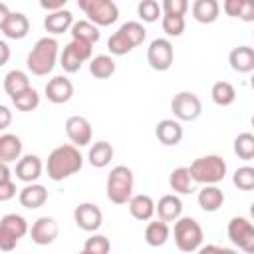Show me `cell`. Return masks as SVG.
Here are the masks:
<instances>
[{"instance_id": "obj_20", "label": "cell", "mask_w": 254, "mask_h": 254, "mask_svg": "<svg viewBox=\"0 0 254 254\" xmlns=\"http://www.w3.org/2000/svg\"><path fill=\"white\" fill-rule=\"evenodd\" d=\"M129 206V212L135 220H141V222H147L153 218L155 214V200L149 196V194H133L127 202Z\"/></svg>"}, {"instance_id": "obj_2", "label": "cell", "mask_w": 254, "mask_h": 254, "mask_svg": "<svg viewBox=\"0 0 254 254\" xmlns=\"http://www.w3.org/2000/svg\"><path fill=\"white\" fill-rule=\"evenodd\" d=\"M58 52H60V44L56 38L52 36H44L40 38L34 48L30 50L28 58H26V65L34 75H48L52 73L56 62H58Z\"/></svg>"}, {"instance_id": "obj_5", "label": "cell", "mask_w": 254, "mask_h": 254, "mask_svg": "<svg viewBox=\"0 0 254 254\" xmlns=\"http://www.w3.org/2000/svg\"><path fill=\"white\" fill-rule=\"evenodd\" d=\"M175 244L181 252H196L202 246V226L192 216H181L175 220Z\"/></svg>"}, {"instance_id": "obj_46", "label": "cell", "mask_w": 254, "mask_h": 254, "mask_svg": "<svg viewBox=\"0 0 254 254\" xmlns=\"http://www.w3.org/2000/svg\"><path fill=\"white\" fill-rule=\"evenodd\" d=\"M65 4H67V0H40V6L44 10H48V14L58 12V10H64Z\"/></svg>"}, {"instance_id": "obj_12", "label": "cell", "mask_w": 254, "mask_h": 254, "mask_svg": "<svg viewBox=\"0 0 254 254\" xmlns=\"http://www.w3.org/2000/svg\"><path fill=\"white\" fill-rule=\"evenodd\" d=\"M73 222L85 232H95L103 224V212L93 202H81L73 210Z\"/></svg>"}, {"instance_id": "obj_32", "label": "cell", "mask_w": 254, "mask_h": 254, "mask_svg": "<svg viewBox=\"0 0 254 254\" xmlns=\"http://www.w3.org/2000/svg\"><path fill=\"white\" fill-rule=\"evenodd\" d=\"M169 187L177 192V194H189L190 187H192V179L189 173V167H177L171 171L169 175Z\"/></svg>"}, {"instance_id": "obj_30", "label": "cell", "mask_w": 254, "mask_h": 254, "mask_svg": "<svg viewBox=\"0 0 254 254\" xmlns=\"http://www.w3.org/2000/svg\"><path fill=\"white\" fill-rule=\"evenodd\" d=\"M89 73L95 79H107L115 73V60L107 54H97L89 60Z\"/></svg>"}, {"instance_id": "obj_39", "label": "cell", "mask_w": 254, "mask_h": 254, "mask_svg": "<svg viewBox=\"0 0 254 254\" xmlns=\"http://www.w3.org/2000/svg\"><path fill=\"white\" fill-rule=\"evenodd\" d=\"M109 250H111V242L103 234H91L83 244V252L87 254H109Z\"/></svg>"}, {"instance_id": "obj_43", "label": "cell", "mask_w": 254, "mask_h": 254, "mask_svg": "<svg viewBox=\"0 0 254 254\" xmlns=\"http://www.w3.org/2000/svg\"><path fill=\"white\" fill-rule=\"evenodd\" d=\"M77 56H79V60L81 62H89L91 58H93V46L91 44H85V42H77V40H71L69 44H67Z\"/></svg>"}, {"instance_id": "obj_25", "label": "cell", "mask_w": 254, "mask_h": 254, "mask_svg": "<svg viewBox=\"0 0 254 254\" xmlns=\"http://www.w3.org/2000/svg\"><path fill=\"white\" fill-rule=\"evenodd\" d=\"M71 24H73V14H71L67 8L58 10V12H52V14H48V16L44 18V28H46L50 34H54V36L67 32V30L71 28Z\"/></svg>"}, {"instance_id": "obj_10", "label": "cell", "mask_w": 254, "mask_h": 254, "mask_svg": "<svg viewBox=\"0 0 254 254\" xmlns=\"http://www.w3.org/2000/svg\"><path fill=\"white\" fill-rule=\"evenodd\" d=\"M175 62V48L169 38H155L147 48V64L155 71L171 69Z\"/></svg>"}, {"instance_id": "obj_53", "label": "cell", "mask_w": 254, "mask_h": 254, "mask_svg": "<svg viewBox=\"0 0 254 254\" xmlns=\"http://www.w3.org/2000/svg\"><path fill=\"white\" fill-rule=\"evenodd\" d=\"M218 254H238V252L232 248H226V246H218Z\"/></svg>"}, {"instance_id": "obj_4", "label": "cell", "mask_w": 254, "mask_h": 254, "mask_svg": "<svg viewBox=\"0 0 254 254\" xmlns=\"http://www.w3.org/2000/svg\"><path fill=\"white\" fill-rule=\"evenodd\" d=\"M133 185H135V177L127 165L113 167L111 173L107 175V183H105L107 198L113 204H127L129 198L133 196Z\"/></svg>"}, {"instance_id": "obj_9", "label": "cell", "mask_w": 254, "mask_h": 254, "mask_svg": "<svg viewBox=\"0 0 254 254\" xmlns=\"http://www.w3.org/2000/svg\"><path fill=\"white\" fill-rule=\"evenodd\" d=\"M228 238L246 254H254V226L246 216H232L226 226Z\"/></svg>"}, {"instance_id": "obj_38", "label": "cell", "mask_w": 254, "mask_h": 254, "mask_svg": "<svg viewBox=\"0 0 254 254\" xmlns=\"http://www.w3.org/2000/svg\"><path fill=\"white\" fill-rule=\"evenodd\" d=\"M232 183L240 190H252L254 189V167H250V165L238 167L232 175Z\"/></svg>"}, {"instance_id": "obj_29", "label": "cell", "mask_w": 254, "mask_h": 254, "mask_svg": "<svg viewBox=\"0 0 254 254\" xmlns=\"http://www.w3.org/2000/svg\"><path fill=\"white\" fill-rule=\"evenodd\" d=\"M169 236H171V228L163 220H153L145 226V242L153 248L163 246L169 240Z\"/></svg>"}, {"instance_id": "obj_42", "label": "cell", "mask_w": 254, "mask_h": 254, "mask_svg": "<svg viewBox=\"0 0 254 254\" xmlns=\"http://www.w3.org/2000/svg\"><path fill=\"white\" fill-rule=\"evenodd\" d=\"M189 10V2L187 0H163L161 2V12L169 14V16H183Z\"/></svg>"}, {"instance_id": "obj_49", "label": "cell", "mask_w": 254, "mask_h": 254, "mask_svg": "<svg viewBox=\"0 0 254 254\" xmlns=\"http://www.w3.org/2000/svg\"><path fill=\"white\" fill-rule=\"evenodd\" d=\"M8 60H10V46L4 40H0V67L6 65Z\"/></svg>"}, {"instance_id": "obj_19", "label": "cell", "mask_w": 254, "mask_h": 254, "mask_svg": "<svg viewBox=\"0 0 254 254\" xmlns=\"http://www.w3.org/2000/svg\"><path fill=\"white\" fill-rule=\"evenodd\" d=\"M2 32L8 40H24L30 32V20L22 12H10L8 20L2 26Z\"/></svg>"}, {"instance_id": "obj_22", "label": "cell", "mask_w": 254, "mask_h": 254, "mask_svg": "<svg viewBox=\"0 0 254 254\" xmlns=\"http://www.w3.org/2000/svg\"><path fill=\"white\" fill-rule=\"evenodd\" d=\"M198 206L204 210V212H216L222 204H224V192L216 187V185H204L200 190H198Z\"/></svg>"}, {"instance_id": "obj_13", "label": "cell", "mask_w": 254, "mask_h": 254, "mask_svg": "<svg viewBox=\"0 0 254 254\" xmlns=\"http://www.w3.org/2000/svg\"><path fill=\"white\" fill-rule=\"evenodd\" d=\"M28 232H30V238H32L34 244H38V246H48V244H52V242L58 238L60 226H58L56 218H52V216H40V218L32 224V228H30Z\"/></svg>"}, {"instance_id": "obj_24", "label": "cell", "mask_w": 254, "mask_h": 254, "mask_svg": "<svg viewBox=\"0 0 254 254\" xmlns=\"http://www.w3.org/2000/svg\"><path fill=\"white\" fill-rule=\"evenodd\" d=\"M192 18L200 24H212L216 22L218 14H220V4L216 0H194L192 6Z\"/></svg>"}, {"instance_id": "obj_28", "label": "cell", "mask_w": 254, "mask_h": 254, "mask_svg": "<svg viewBox=\"0 0 254 254\" xmlns=\"http://www.w3.org/2000/svg\"><path fill=\"white\" fill-rule=\"evenodd\" d=\"M111 159H113V147H111V143H107V141H97V143H93V145L89 147L87 161H89L91 167L103 169V167H107V165L111 163Z\"/></svg>"}, {"instance_id": "obj_15", "label": "cell", "mask_w": 254, "mask_h": 254, "mask_svg": "<svg viewBox=\"0 0 254 254\" xmlns=\"http://www.w3.org/2000/svg\"><path fill=\"white\" fill-rule=\"evenodd\" d=\"M155 137L165 147H175L183 139V125L177 119H161L155 125Z\"/></svg>"}, {"instance_id": "obj_44", "label": "cell", "mask_w": 254, "mask_h": 254, "mask_svg": "<svg viewBox=\"0 0 254 254\" xmlns=\"http://www.w3.org/2000/svg\"><path fill=\"white\" fill-rule=\"evenodd\" d=\"M14 196H16V185H14V181L12 179L10 181H2L0 183V202H8Z\"/></svg>"}, {"instance_id": "obj_26", "label": "cell", "mask_w": 254, "mask_h": 254, "mask_svg": "<svg viewBox=\"0 0 254 254\" xmlns=\"http://www.w3.org/2000/svg\"><path fill=\"white\" fill-rule=\"evenodd\" d=\"M69 34H71V40H77V42H85V44H97L101 34H99V28L95 24H91L89 20H73L71 28H69Z\"/></svg>"}, {"instance_id": "obj_7", "label": "cell", "mask_w": 254, "mask_h": 254, "mask_svg": "<svg viewBox=\"0 0 254 254\" xmlns=\"http://www.w3.org/2000/svg\"><path fill=\"white\" fill-rule=\"evenodd\" d=\"M79 10L85 12L87 20L91 24L99 26H111L119 18V8L113 0H77Z\"/></svg>"}, {"instance_id": "obj_1", "label": "cell", "mask_w": 254, "mask_h": 254, "mask_svg": "<svg viewBox=\"0 0 254 254\" xmlns=\"http://www.w3.org/2000/svg\"><path fill=\"white\" fill-rule=\"evenodd\" d=\"M83 167V157L79 153L77 147H73L71 143L67 145H58L50 155H48V177L56 183L75 175L79 169Z\"/></svg>"}, {"instance_id": "obj_18", "label": "cell", "mask_w": 254, "mask_h": 254, "mask_svg": "<svg viewBox=\"0 0 254 254\" xmlns=\"http://www.w3.org/2000/svg\"><path fill=\"white\" fill-rule=\"evenodd\" d=\"M155 214L163 222H173L183 214V200L177 194H165L155 202Z\"/></svg>"}, {"instance_id": "obj_16", "label": "cell", "mask_w": 254, "mask_h": 254, "mask_svg": "<svg viewBox=\"0 0 254 254\" xmlns=\"http://www.w3.org/2000/svg\"><path fill=\"white\" fill-rule=\"evenodd\" d=\"M42 169H44V165H42V159L38 155H24L16 163V177L22 183L30 185V183H36L40 179Z\"/></svg>"}, {"instance_id": "obj_47", "label": "cell", "mask_w": 254, "mask_h": 254, "mask_svg": "<svg viewBox=\"0 0 254 254\" xmlns=\"http://www.w3.org/2000/svg\"><path fill=\"white\" fill-rule=\"evenodd\" d=\"M240 20H244V22H252L254 20V2H250V0H244L242 2V10H240V16H238Z\"/></svg>"}, {"instance_id": "obj_45", "label": "cell", "mask_w": 254, "mask_h": 254, "mask_svg": "<svg viewBox=\"0 0 254 254\" xmlns=\"http://www.w3.org/2000/svg\"><path fill=\"white\" fill-rule=\"evenodd\" d=\"M242 2L244 0H224L222 2V10L226 12V16L238 18L240 16V10H242Z\"/></svg>"}, {"instance_id": "obj_8", "label": "cell", "mask_w": 254, "mask_h": 254, "mask_svg": "<svg viewBox=\"0 0 254 254\" xmlns=\"http://www.w3.org/2000/svg\"><path fill=\"white\" fill-rule=\"evenodd\" d=\"M171 111L179 123L181 121H194L202 113V101L192 91H179L171 99Z\"/></svg>"}, {"instance_id": "obj_37", "label": "cell", "mask_w": 254, "mask_h": 254, "mask_svg": "<svg viewBox=\"0 0 254 254\" xmlns=\"http://www.w3.org/2000/svg\"><path fill=\"white\" fill-rule=\"evenodd\" d=\"M161 28L169 38H179L185 32V18L183 16H169L163 14L161 16Z\"/></svg>"}, {"instance_id": "obj_14", "label": "cell", "mask_w": 254, "mask_h": 254, "mask_svg": "<svg viewBox=\"0 0 254 254\" xmlns=\"http://www.w3.org/2000/svg\"><path fill=\"white\" fill-rule=\"evenodd\" d=\"M44 91H46L48 101H52L56 105H62V103H67L71 99V95H73V83L65 75H56V77H52L46 83V89Z\"/></svg>"}, {"instance_id": "obj_11", "label": "cell", "mask_w": 254, "mask_h": 254, "mask_svg": "<svg viewBox=\"0 0 254 254\" xmlns=\"http://www.w3.org/2000/svg\"><path fill=\"white\" fill-rule=\"evenodd\" d=\"M65 133H67L71 145L77 147V149L89 145L91 139H93L91 123H89L85 117H81V115H71V117H67V121H65Z\"/></svg>"}, {"instance_id": "obj_36", "label": "cell", "mask_w": 254, "mask_h": 254, "mask_svg": "<svg viewBox=\"0 0 254 254\" xmlns=\"http://www.w3.org/2000/svg\"><path fill=\"white\" fill-rule=\"evenodd\" d=\"M137 14H139V18H141L143 22H147V24H153V22H157V20L163 16L161 4H159L157 0H141V2L137 4Z\"/></svg>"}, {"instance_id": "obj_35", "label": "cell", "mask_w": 254, "mask_h": 254, "mask_svg": "<svg viewBox=\"0 0 254 254\" xmlns=\"http://www.w3.org/2000/svg\"><path fill=\"white\" fill-rule=\"evenodd\" d=\"M12 103L18 111H34L40 105V93L34 87H28L24 93L12 97Z\"/></svg>"}, {"instance_id": "obj_41", "label": "cell", "mask_w": 254, "mask_h": 254, "mask_svg": "<svg viewBox=\"0 0 254 254\" xmlns=\"http://www.w3.org/2000/svg\"><path fill=\"white\" fill-rule=\"evenodd\" d=\"M81 64L83 62L79 60V56L69 46H65L64 52H62V56H60V65L64 67V71L65 73H75V71L81 69Z\"/></svg>"}, {"instance_id": "obj_48", "label": "cell", "mask_w": 254, "mask_h": 254, "mask_svg": "<svg viewBox=\"0 0 254 254\" xmlns=\"http://www.w3.org/2000/svg\"><path fill=\"white\" fill-rule=\"evenodd\" d=\"M12 123V111L6 105H0V131H6Z\"/></svg>"}, {"instance_id": "obj_50", "label": "cell", "mask_w": 254, "mask_h": 254, "mask_svg": "<svg viewBox=\"0 0 254 254\" xmlns=\"http://www.w3.org/2000/svg\"><path fill=\"white\" fill-rule=\"evenodd\" d=\"M8 16H10V8H8V4H4V2H0V30H2V26H4V22L8 20Z\"/></svg>"}, {"instance_id": "obj_23", "label": "cell", "mask_w": 254, "mask_h": 254, "mask_svg": "<svg viewBox=\"0 0 254 254\" xmlns=\"http://www.w3.org/2000/svg\"><path fill=\"white\" fill-rule=\"evenodd\" d=\"M22 157V141L14 133L0 135V163H14Z\"/></svg>"}, {"instance_id": "obj_51", "label": "cell", "mask_w": 254, "mask_h": 254, "mask_svg": "<svg viewBox=\"0 0 254 254\" xmlns=\"http://www.w3.org/2000/svg\"><path fill=\"white\" fill-rule=\"evenodd\" d=\"M196 254H218V246L216 244H206V246H200L196 250Z\"/></svg>"}, {"instance_id": "obj_3", "label": "cell", "mask_w": 254, "mask_h": 254, "mask_svg": "<svg viewBox=\"0 0 254 254\" xmlns=\"http://www.w3.org/2000/svg\"><path fill=\"white\" fill-rule=\"evenodd\" d=\"M190 179L200 185H218L226 177V161L220 155H202L189 167Z\"/></svg>"}, {"instance_id": "obj_27", "label": "cell", "mask_w": 254, "mask_h": 254, "mask_svg": "<svg viewBox=\"0 0 254 254\" xmlns=\"http://www.w3.org/2000/svg\"><path fill=\"white\" fill-rule=\"evenodd\" d=\"M28 87H32V85H30V77H28L26 71H22V69H10L4 75V91L10 95V99L16 97V95H20V93H24Z\"/></svg>"}, {"instance_id": "obj_34", "label": "cell", "mask_w": 254, "mask_h": 254, "mask_svg": "<svg viewBox=\"0 0 254 254\" xmlns=\"http://www.w3.org/2000/svg\"><path fill=\"white\" fill-rule=\"evenodd\" d=\"M234 153L242 161H252L254 157V135L250 131H242L234 139Z\"/></svg>"}, {"instance_id": "obj_52", "label": "cell", "mask_w": 254, "mask_h": 254, "mask_svg": "<svg viewBox=\"0 0 254 254\" xmlns=\"http://www.w3.org/2000/svg\"><path fill=\"white\" fill-rule=\"evenodd\" d=\"M12 175H10V167L6 163H0V183L2 181H10Z\"/></svg>"}, {"instance_id": "obj_54", "label": "cell", "mask_w": 254, "mask_h": 254, "mask_svg": "<svg viewBox=\"0 0 254 254\" xmlns=\"http://www.w3.org/2000/svg\"><path fill=\"white\" fill-rule=\"evenodd\" d=\"M77 254H87V252H83V250H81V252H77Z\"/></svg>"}, {"instance_id": "obj_21", "label": "cell", "mask_w": 254, "mask_h": 254, "mask_svg": "<svg viewBox=\"0 0 254 254\" xmlns=\"http://www.w3.org/2000/svg\"><path fill=\"white\" fill-rule=\"evenodd\" d=\"M228 64L238 73H250L254 69V50L250 46H238L228 54Z\"/></svg>"}, {"instance_id": "obj_6", "label": "cell", "mask_w": 254, "mask_h": 254, "mask_svg": "<svg viewBox=\"0 0 254 254\" xmlns=\"http://www.w3.org/2000/svg\"><path fill=\"white\" fill-rule=\"evenodd\" d=\"M28 220L22 216V214H16V212H10V214H4L0 218V250L2 252H12L20 238H24L28 234Z\"/></svg>"}, {"instance_id": "obj_33", "label": "cell", "mask_w": 254, "mask_h": 254, "mask_svg": "<svg viewBox=\"0 0 254 254\" xmlns=\"http://www.w3.org/2000/svg\"><path fill=\"white\" fill-rule=\"evenodd\" d=\"M119 32L131 42L133 48L141 46V44L145 42V38H147V30H145V26H143L141 22H137V20H129V22L121 24V26H119Z\"/></svg>"}, {"instance_id": "obj_31", "label": "cell", "mask_w": 254, "mask_h": 254, "mask_svg": "<svg viewBox=\"0 0 254 254\" xmlns=\"http://www.w3.org/2000/svg\"><path fill=\"white\" fill-rule=\"evenodd\" d=\"M210 97L218 107H228L236 99V89L230 81H216L210 87Z\"/></svg>"}, {"instance_id": "obj_17", "label": "cell", "mask_w": 254, "mask_h": 254, "mask_svg": "<svg viewBox=\"0 0 254 254\" xmlns=\"http://www.w3.org/2000/svg\"><path fill=\"white\" fill-rule=\"evenodd\" d=\"M18 200H20V204H22L24 208L36 210V208H40V206L46 204V200H48V190H46V187L40 185V183H30V185H26V187L18 192Z\"/></svg>"}, {"instance_id": "obj_40", "label": "cell", "mask_w": 254, "mask_h": 254, "mask_svg": "<svg viewBox=\"0 0 254 254\" xmlns=\"http://www.w3.org/2000/svg\"><path fill=\"white\" fill-rule=\"evenodd\" d=\"M107 50L111 52V56H125V54H129V52L133 50V46H131V42L117 30L115 34L109 36V40H107Z\"/></svg>"}]
</instances>
